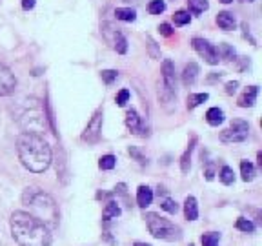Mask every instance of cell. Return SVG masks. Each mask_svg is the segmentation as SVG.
I'll use <instances>...</instances> for the list:
<instances>
[{"label":"cell","instance_id":"6da1fadb","mask_svg":"<svg viewBox=\"0 0 262 246\" xmlns=\"http://www.w3.org/2000/svg\"><path fill=\"white\" fill-rule=\"evenodd\" d=\"M11 234L20 246H49L51 230L42 221L33 217L29 212H13L11 215Z\"/></svg>","mask_w":262,"mask_h":246},{"label":"cell","instance_id":"7a4b0ae2","mask_svg":"<svg viewBox=\"0 0 262 246\" xmlns=\"http://www.w3.org/2000/svg\"><path fill=\"white\" fill-rule=\"evenodd\" d=\"M18 159L33 173H44L51 164V148L40 135L22 133L16 140Z\"/></svg>","mask_w":262,"mask_h":246},{"label":"cell","instance_id":"3957f363","mask_svg":"<svg viewBox=\"0 0 262 246\" xmlns=\"http://www.w3.org/2000/svg\"><path fill=\"white\" fill-rule=\"evenodd\" d=\"M22 203L29 210V214L42 221L49 230H55L59 226V206L49 193L37 186H29L22 193Z\"/></svg>","mask_w":262,"mask_h":246},{"label":"cell","instance_id":"277c9868","mask_svg":"<svg viewBox=\"0 0 262 246\" xmlns=\"http://www.w3.org/2000/svg\"><path fill=\"white\" fill-rule=\"evenodd\" d=\"M146 225L148 230L155 239H162V241H180L182 230L176 225H173L170 219H164L159 214H146Z\"/></svg>","mask_w":262,"mask_h":246},{"label":"cell","instance_id":"5b68a950","mask_svg":"<svg viewBox=\"0 0 262 246\" xmlns=\"http://www.w3.org/2000/svg\"><path fill=\"white\" fill-rule=\"evenodd\" d=\"M20 128L24 129V133L40 135L42 131H46V115L40 113L38 110L26 112L20 117Z\"/></svg>","mask_w":262,"mask_h":246},{"label":"cell","instance_id":"8992f818","mask_svg":"<svg viewBox=\"0 0 262 246\" xmlns=\"http://www.w3.org/2000/svg\"><path fill=\"white\" fill-rule=\"evenodd\" d=\"M250 135V124L242 119H235L231 121L230 128H226L220 133V140L222 142H244Z\"/></svg>","mask_w":262,"mask_h":246},{"label":"cell","instance_id":"52a82bcc","mask_svg":"<svg viewBox=\"0 0 262 246\" xmlns=\"http://www.w3.org/2000/svg\"><path fill=\"white\" fill-rule=\"evenodd\" d=\"M191 44H193V49H195L208 64H211V66L219 64V60H220L219 49L215 48L213 44H209L208 40H204V38H193Z\"/></svg>","mask_w":262,"mask_h":246},{"label":"cell","instance_id":"ba28073f","mask_svg":"<svg viewBox=\"0 0 262 246\" xmlns=\"http://www.w3.org/2000/svg\"><path fill=\"white\" fill-rule=\"evenodd\" d=\"M100 133H102V110H96L93 113L91 121L87 123L84 133H82V140L87 142V144H96L100 140Z\"/></svg>","mask_w":262,"mask_h":246},{"label":"cell","instance_id":"9c48e42d","mask_svg":"<svg viewBox=\"0 0 262 246\" xmlns=\"http://www.w3.org/2000/svg\"><path fill=\"white\" fill-rule=\"evenodd\" d=\"M16 88V79L7 66L0 64V97L11 95Z\"/></svg>","mask_w":262,"mask_h":246},{"label":"cell","instance_id":"30bf717a","mask_svg":"<svg viewBox=\"0 0 262 246\" xmlns=\"http://www.w3.org/2000/svg\"><path fill=\"white\" fill-rule=\"evenodd\" d=\"M157 95H159V101H161L162 108H164L168 113H172L173 110H175V106H176V91L168 90L166 86L161 82L159 90H157Z\"/></svg>","mask_w":262,"mask_h":246},{"label":"cell","instance_id":"8fae6325","mask_svg":"<svg viewBox=\"0 0 262 246\" xmlns=\"http://www.w3.org/2000/svg\"><path fill=\"white\" fill-rule=\"evenodd\" d=\"M126 126H128V128L131 129V133H135V135H142V137L148 135L144 124H142V119L139 117V113L135 112V110H129V112L126 113Z\"/></svg>","mask_w":262,"mask_h":246},{"label":"cell","instance_id":"7c38bea8","mask_svg":"<svg viewBox=\"0 0 262 246\" xmlns=\"http://www.w3.org/2000/svg\"><path fill=\"white\" fill-rule=\"evenodd\" d=\"M162 84L166 86L168 90H173V91H175V88H176L175 64H173L170 59H166L162 62Z\"/></svg>","mask_w":262,"mask_h":246},{"label":"cell","instance_id":"4fadbf2b","mask_svg":"<svg viewBox=\"0 0 262 246\" xmlns=\"http://www.w3.org/2000/svg\"><path fill=\"white\" fill-rule=\"evenodd\" d=\"M259 95V86H250L248 90H244L241 97H239V106L241 108H252L257 101Z\"/></svg>","mask_w":262,"mask_h":246},{"label":"cell","instance_id":"5bb4252c","mask_svg":"<svg viewBox=\"0 0 262 246\" xmlns=\"http://www.w3.org/2000/svg\"><path fill=\"white\" fill-rule=\"evenodd\" d=\"M217 24H219L220 29L231 31V29H235L237 20L235 16H233V13H230V11H220L219 15H217Z\"/></svg>","mask_w":262,"mask_h":246},{"label":"cell","instance_id":"9a60e30c","mask_svg":"<svg viewBox=\"0 0 262 246\" xmlns=\"http://www.w3.org/2000/svg\"><path fill=\"white\" fill-rule=\"evenodd\" d=\"M198 66L195 64V62H189V64H186V68H184V71H182V82H184V86H193L195 84V81H197L198 77Z\"/></svg>","mask_w":262,"mask_h":246},{"label":"cell","instance_id":"2e32d148","mask_svg":"<svg viewBox=\"0 0 262 246\" xmlns=\"http://www.w3.org/2000/svg\"><path fill=\"white\" fill-rule=\"evenodd\" d=\"M151 201H153V192H151L150 186H139V190H137V204H139L140 208H148L151 204Z\"/></svg>","mask_w":262,"mask_h":246},{"label":"cell","instance_id":"e0dca14e","mask_svg":"<svg viewBox=\"0 0 262 246\" xmlns=\"http://www.w3.org/2000/svg\"><path fill=\"white\" fill-rule=\"evenodd\" d=\"M184 215H186L187 221H195L198 217V204H197V199L195 197H189L186 199L184 203Z\"/></svg>","mask_w":262,"mask_h":246},{"label":"cell","instance_id":"ac0fdd59","mask_svg":"<svg viewBox=\"0 0 262 246\" xmlns=\"http://www.w3.org/2000/svg\"><path fill=\"white\" fill-rule=\"evenodd\" d=\"M206 121H208L209 126H219L224 121V112L219 110V108H209L206 112Z\"/></svg>","mask_w":262,"mask_h":246},{"label":"cell","instance_id":"d6986e66","mask_svg":"<svg viewBox=\"0 0 262 246\" xmlns=\"http://www.w3.org/2000/svg\"><path fill=\"white\" fill-rule=\"evenodd\" d=\"M113 48L117 49V53H120V55H124L126 51H128V40H126V37H124L122 33L120 31H113Z\"/></svg>","mask_w":262,"mask_h":246},{"label":"cell","instance_id":"ffe728a7","mask_svg":"<svg viewBox=\"0 0 262 246\" xmlns=\"http://www.w3.org/2000/svg\"><path fill=\"white\" fill-rule=\"evenodd\" d=\"M241 173H242V181L244 182H252L257 175V171H255V166L252 164L250 161H242L241 162Z\"/></svg>","mask_w":262,"mask_h":246},{"label":"cell","instance_id":"44dd1931","mask_svg":"<svg viewBox=\"0 0 262 246\" xmlns=\"http://www.w3.org/2000/svg\"><path fill=\"white\" fill-rule=\"evenodd\" d=\"M195 142H197V139L193 137L191 142H189V148H187L186 153H184V155H182V159H180L182 173H187V171H189V166H191V151H193V146H195Z\"/></svg>","mask_w":262,"mask_h":246},{"label":"cell","instance_id":"7402d4cb","mask_svg":"<svg viewBox=\"0 0 262 246\" xmlns=\"http://www.w3.org/2000/svg\"><path fill=\"white\" fill-rule=\"evenodd\" d=\"M208 99H209L208 93H191V95L187 97V110H195V108L200 106Z\"/></svg>","mask_w":262,"mask_h":246},{"label":"cell","instance_id":"603a6c76","mask_svg":"<svg viewBox=\"0 0 262 246\" xmlns=\"http://www.w3.org/2000/svg\"><path fill=\"white\" fill-rule=\"evenodd\" d=\"M187 7H189V11H191L193 15H200V13H204V11L208 9L209 4L208 0H187Z\"/></svg>","mask_w":262,"mask_h":246},{"label":"cell","instance_id":"cb8c5ba5","mask_svg":"<svg viewBox=\"0 0 262 246\" xmlns=\"http://www.w3.org/2000/svg\"><path fill=\"white\" fill-rule=\"evenodd\" d=\"M115 16H117L118 20L133 22L135 18H137V13H135V9H131V7H118V9H115Z\"/></svg>","mask_w":262,"mask_h":246},{"label":"cell","instance_id":"d4e9b609","mask_svg":"<svg viewBox=\"0 0 262 246\" xmlns=\"http://www.w3.org/2000/svg\"><path fill=\"white\" fill-rule=\"evenodd\" d=\"M118 215H120L118 204L115 203V201H109V203L106 204V208H104V214H102L104 221H111V219H115V217H118Z\"/></svg>","mask_w":262,"mask_h":246},{"label":"cell","instance_id":"484cf974","mask_svg":"<svg viewBox=\"0 0 262 246\" xmlns=\"http://www.w3.org/2000/svg\"><path fill=\"white\" fill-rule=\"evenodd\" d=\"M59 153H60V159H57V173H59V177H62V182H68V171L64 170L66 168V157H64L62 148H59Z\"/></svg>","mask_w":262,"mask_h":246},{"label":"cell","instance_id":"4316f807","mask_svg":"<svg viewBox=\"0 0 262 246\" xmlns=\"http://www.w3.org/2000/svg\"><path fill=\"white\" fill-rule=\"evenodd\" d=\"M219 177L220 181H222V184H233V181H235V173H233V170H231L230 166H222Z\"/></svg>","mask_w":262,"mask_h":246},{"label":"cell","instance_id":"83f0119b","mask_svg":"<svg viewBox=\"0 0 262 246\" xmlns=\"http://www.w3.org/2000/svg\"><path fill=\"white\" fill-rule=\"evenodd\" d=\"M200 241H202V246H219L220 234H217V232H209V234H204Z\"/></svg>","mask_w":262,"mask_h":246},{"label":"cell","instance_id":"f1b7e54d","mask_svg":"<svg viewBox=\"0 0 262 246\" xmlns=\"http://www.w3.org/2000/svg\"><path fill=\"white\" fill-rule=\"evenodd\" d=\"M235 226H237V230L246 232V234H253V232H255V225H253V223H252L250 219H244V217H241V219H237Z\"/></svg>","mask_w":262,"mask_h":246},{"label":"cell","instance_id":"f546056e","mask_svg":"<svg viewBox=\"0 0 262 246\" xmlns=\"http://www.w3.org/2000/svg\"><path fill=\"white\" fill-rule=\"evenodd\" d=\"M219 57L224 60H233L235 59V49L231 48V46H228V44H220L219 48Z\"/></svg>","mask_w":262,"mask_h":246},{"label":"cell","instance_id":"4dcf8cb0","mask_svg":"<svg viewBox=\"0 0 262 246\" xmlns=\"http://www.w3.org/2000/svg\"><path fill=\"white\" fill-rule=\"evenodd\" d=\"M173 22H175L176 26H186V24L191 22V15L187 11H176L175 15H173Z\"/></svg>","mask_w":262,"mask_h":246},{"label":"cell","instance_id":"1f68e13d","mask_svg":"<svg viewBox=\"0 0 262 246\" xmlns=\"http://www.w3.org/2000/svg\"><path fill=\"white\" fill-rule=\"evenodd\" d=\"M164 9H166V4L162 0H151L150 4H148V11H150L151 15H161Z\"/></svg>","mask_w":262,"mask_h":246},{"label":"cell","instance_id":"d6a6232c","mask_svg":"<svg viewBox=\"0 0 262 246\" xmlns=\"http://www.w3.org/2000/svg\"><path fill=\"white\" fill-rule=\"evenodd\" d=\"M115 164H117V159L113 155H104V157H100V161H98L100 170H113Z\"/></svg>","mask_w":262,"mask_h":246},{"label":"cell","instance_id":"836d02e7","mask_svg":"<svg viewBox=\"0 0 262 246\" xmlns=\"http://www.w3.org/2000/svg\"><path fill=\"white\" fill-rule=\"evenodd\" d=\"M100 75H102V81H104L107 86H109V84H113V82L117 81L118 73H117L115 70H104V71L100 73Z\"/></svg>","mask_w":262,"mask_h":246},{"label":"cell","instance_id":"e575fe53","mask_svg":"<svg viewBox=\"0 0 262 246\" xmlns=\"http://www.w3.org/2000/svg\"><path fill=\"white\" fill-rule=\"evenodd\" d=\"M161 206H162V210H166L168 214H176V212H178V204H176L175 201H172V199H166Z\"/></svg>","mask_w":262,"mask_h":246},{"label":"cell","instance_id":"d590c367","mask_svg":"<svg viewBox=\"0 0 262 246\" xmlns=\"http://www.w3.org/2000/svg\"><path fill=\"white\" fill-rule=\"evenodd\" d=\"M148 48H150V57L151 59H159L161 57V49L157 48V44L153 42V38L148 37Z\"/></svg>","mask_w":262,"mask_h":246},{"label":"cell","instance_id":"8d00e7d4","mask_svg":"<svg viewBox=\"0 0 262 246\" xmlns=\"http://www.w3.org/2000/svg\"><path fill=\"white\" fill-rule=\"evenodd\" d=\"M128 99H129V91L128 90H120L117 93V99H115V101H117L118 106H124V104L128 102Z\"/></svg>","mask_w":262,"mask_h":246},{"label":"cell","instance_id":"74e56055","mask_svg":"<svg viewBox=\"0 0 262 246\" xmlns=\"http://www.w3.org/2000/svg\"><path fill=\"white\" fill-rule=\"evenodd\" d=\"M159 31H161V35H164V37H172L173 35V29L170 24H161V26H159Z\"/></svg>","mask_w":262,"mask_h":246},{"label":"cell","instance_id":"f35d334b","mask_svg":"<svg viewBox=\"0 0 262 246\" xmlns=\"http://www.w3.org/2000/svg\"><path fill=\"white\" fill-rule=\"evenodd\" d=\"M237 88H239V82L237 81L228 82V84H226V93H228V95H233V93L237 91Z\"/></svg>","mask_w":262,"mask_h":246},{"label":"cell","instance_id":"ab89813d","mask_svg":"<svg viewBox=\"0 0 262 246\" xmlns=\"http://www.w3.org/2000/svg\"><path fill=\"white\" fill-rule=\"evenodd\" d=\"M33 7H35V0H22V9L29 11Z\"/></svg>","mask_w":262,"mask_h":246},{"label":"cell","instance_id":"60d3db41","mask_svg":"<svg viewBox=\"0 0 262 246\" xmlns=\"http://www.w3.org/2000/svg\"><path fill=\"white\" fill-rule=\"evenodd\" d=\"M129 155H133L135 159H137V161H140V162H144V157L140 155L139 151L135 150V148H129Z\"/></svg>","mask_w":262,"mask_h":246},{"label":"cell","instance_id":"b9f144b4","mask_svg":"<svg viewBox=\"0 0 262 246\" xmlns=\"http://www.w3.org/2000/svg\"><path fill=\"white\" fill-rule=\"evenodd\" d=\"M135 246H150V245H146V243H135Z\"/></svg>","mask_w":262,"mask_h":246},{"label":"cell","instance_id":"7bdbcfd3","mask_svg":"<svg viewBox=\"0 0 262 246\" xmlns=\"http://www.w3.org/2000/svg\"><path fill=\"white\" fill-rule=\"evenodd\" d=\"M219 2H222V4H230V2H233V0H219Z\"/></svg>","mask_w":262,"mask_h":246},{"label":"cell","instance_id":"ee69618b","mask_svg":"<svg viewBox=\"0 0 262 246\" xmlns=\"http://www.w3.org/2000/svg\"><path fill=\"white\" fill-rule=\"evenodd\" d=\"M244 2H253V0H244Z\"/></svg>","mask_w":262,"mask_h":246},{"label":"cell","instance_id":"f6af8a7d","mask_svg":"<svg viewBox=\"0 0 262 246\" xmlns=\"http://www.w3.org/2000/svg\"><path fill=\"white\" fill-rule=\"evenodd\" d=\"M124 2H131V0H124Z\"/></svg>","mask_w":262,"mask_h":246},{"label":"cell","instance_id":"bcb514c9","mask_svg":"<svg viewBox=\"0 0 262 246\" xmlns=\"http://www.w3.org/2000/svg\"><path fill=\"white\" fill-rule=\"evenodd\" d=\"M189 246H193V245H189Z\"/></svg>","mask_w":262,"mask_h":246}]
</instances>
